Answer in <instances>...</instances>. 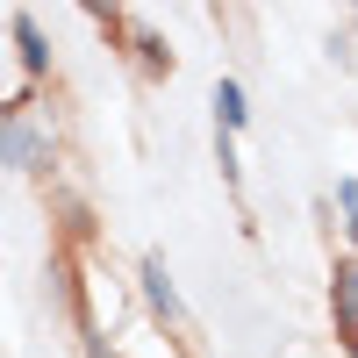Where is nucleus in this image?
<instances>
[{
  "mask_svg": "<svg viewBox=\"0 0 358 358\" xmlns=\"http://www.w3.org/2000/svg\"><path fill=\"white\" fill-rule=\"evenodd\" d=\"M0 165H15V172H43L50 165V136L29 129L15 108H0Z\"/></svg>",
  "mask_w": 358,
  "mask_h": 358,
  "instance_id": "f257e3e1",
  "label": "nucleus"
},
{
  "mask_svg": "<svg viewBox=\"0 0 358 358\" xmlns=\"http://www.w3.org/2000/svg\"><path fill=\"white\" fill-rule=\"evenodd\" d=\"M330 308H337V330H344V344L358 351V258H344V265H337V287H330Z\"/></svg>",
  "mask_w": 358,
  "mask_h": 358,
  "instance_id": "f03ea898",
  "label": "nucleus"
},
{
  "mask_svg": "<svg viewBox=\"0 0 358 358\" xmlns=\"http://www.w3.org/2000/svg\"><path fill=\"white\" fill-rule=\"evenodd\" d=\"M143 301H151L165 322H179V287H172V273H165V258H143Z\"/></svg>",
  "mask_w": 358,
  "mask_h": 358,
  "instance_id": "7ed1b4c3",
  "label": "nucleus"
},
{
  "mask_svg": "<svg viewBox=\"0 0 358 358\" xmlns=\"http://www.w3.org/2000/svg\"><path fill=\"white\" fill-rule=\"evenodd\" d=\"M15 43H22V65H29V72H43V65H50V50H43V29H36V15H15Z\"/></svg>",
  "mask_w": 358,
  "mask_h": 358,
  "instance_id": "20e7f679",
  "label": "nucleus"
},
{
  "mask_svg": "<svg viewBox=\"0 0 358 358\" xmlns=\"http://www.w3.org/2000/svg\"><path fill=\"white\" fill-rule=\"evenodd\" d=\"M215 115H222V129H244V115H251V108H244V86H236V79L215 86Z\"/></svg>",
  "mask_w": 358,
  "mask_h": 358,
  "instance_id": "39448f33",
  "label": "nucleus"
},
{
  "mask_svg": "<svg viewBox=\"0 0 358 358\" xmlns=\"http://www.w3.org/2000/svg\"><path fill=\"white\" fill-rule=\"evenodd\" d=\"M337 201H344V215H351L344 229H351V244H358V179H337Z\"/></svg>",
  "mask_w": 358,
  "mask_h": 358,
  "instance_id": "423d86ee",
  "label": "nucleus"
}]
</instances>
